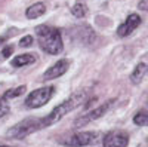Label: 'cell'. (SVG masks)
<instances>
[{
  "label": "cell",
  "mask_w": 148,
  "mask_h": 147,
  "mask_svg": "<svg viewBox=\"0 0 148 147\" xmlns=\"http://www.w3.org/2000/svg\"><path fill=\"white\" fill-rule=\"evenodd\" d=\"M45 12H46V5L43 2H39V3H36V5H31L27 9L25 15H27L28 19H36V18L45 15Z\"/></svg>",
  "instance_id": "7c38bea8"
},
{
  "label": "cell",
  "mask_w": 148,
  "mask_h": 147,
  "mask_svg": "<svg viewBox=\"0 0 148 147\" xmlns=\"http://www.w3.org/2000/svg\"><path fill=\"white\" fill-rule=\"evenodd\" d=\"M43 129L42 126V117H27L21 122H18L16 125L8 129L6 137L8 138H15V140H22L28 135H31L33 132Z\"/></svg>",
  "instance_id": "3957f363"
},
{
  "label": "cell",
  "mask_w": 148,
  "mask_h": 147,
  "mask_svg": "<svg viewBox=\"0 0 148 147\" xmlns=\"http://www.w3.org/2000/svg\"><path fill=\"white\" fill-rule=\"evenodd\" d=\"M36 37L39 46L49 55H58L64 51V42L58 28L40 24L36 27Z\"/></svg>",
  "instance_id": "6da1fadb"
},
{
  "label": "cell",
  "mask_w": 148,
  "mask_h": 147,
  "mask_svg": "<svg viewBox=\"0 0 148 147\" xmlns=\"http://www.w3.org/2000/svg\"><path fill=\"white\" fill-rule=\"evenodd\" d=\"M33 42H34L33 36H25V37H22V39L19 40V46H21V48H28V46L33 45Z\"/></svg>",
  "instance_id": "e0dca14e"
},
{
  "label": "cell",
  "mask_w": 148,
  "mask_h": 147,
  "mask_svg": "<svg viewBox=\"0 0 148 147\" xmlns=\"http://www.w3.org/2000/svg\"><path fill=\"white\" fill-rule=\"evenodd\" d=\"M145 75H147V61H141V63L136 66V68L132 71L130 82L133 85H139L142 82V79L145 77Z\"/></svg>",
  "instance_id": "8fae6325"
},
{
  "label": "cell",
  "mask_w": 148,
  "mask_h": 147,
  "mask_svg": "<svg viewBox=\"0 0 148 147\" xmlns=\"http://www.w3.org/2000/svg\"><path fill=\"white\" fill-rule=\"evenodd\" d=\"M71 14L76 17V18H84L88 15V6L84 3H76L71 8Z\"/></svg>",
  "instance_id": "5bb4252c"
},
{
  "label": "cell",
  "mask_w": 148,
  "mask_h": 147,
  "mask_svg": "<svg viewBox=\"0 0 148 147\" xmlns=\"http://www.w3.org/2000/svg\"><path fill=\"white\" fill-rule=\"evenodd\" d=\"M98 141V134L96 132H77L73 134L70 137H65L62 140H59V143L67 147H86L96 144Z\"/></svg>",
  "instance_id": "5b68a950"
},
{
  "label": "cell",
  "mask_w": 148,
  "mask_h": 147,
  "mask_svg": "<svg viewBox=\"0 0 148 147\" xmlns=\"http://www.w3.org/2000/svg\"><path fill=\"white\" fill-rule=\"evenodd\" d=\"M68 68H70V61L68 59H59L51 68H47L45 71L43 80H53L56 77H61L62 75H65Z\"/></svg>",
  "instance_id": "9c48e42d"
},
{
  "label": "cell",
  "mask_w": 148,
  "mask_h": 147,
  "mask_svg": "<svg viewBox=\"0 0 148 147\" xmlns=\"http://www.w3.org/2000/svg\"><path fill=\"white\" fill-rule=\"evenodd\" d=\"M36 55L34 54H21L18 57H15L14 59H12V67H24V66H30V64H34L36 63Z\"/></svg>",
  "instance_id": "30bf717a"
},
{
  "label": "cell",
  "mask_w": 148,
  "mask_h": 147,
  "mask_svg": "<svg viewBox=\"0 0 148 147\" xmlns=\"http://www.w3.org/2000/svg\"><path fill=\"white\" fill-rule=\"evenodd\" d=\"M145 3H147V0H142L141 5H139V8H141V9H144V10L147 9V5H145Z\"/></svg>",
  "instance_id": "d6986e66"
},
{
  "label": "cell",
  "mask_w": 148,
  "mask_h": 147,
  "mask_svg": "<svg viewBox=\"0 0 148 147\" xmlns=\"http://www.w3.org/2000/svg\"><path fill=\"white\" fill-rule=\"evenodd\" d=\"M141 22H142V19H141V17L138 14H130L126 18V21L119 26L117 36L119 37H127V36H130L135 30L141 26Z\"/></svg>",
  "instance_id": "52a82bcc"
},
{
  "label": "cell",
  "mask_w": 148,
  "mask_h": 147,
  "mask_svg": "<svg viewBox=\"0 0 148 147\" xmlns=\"http://www.w3.org/2000/svg\"><path fill=\"white\" fill-rule=\"evenodd\" d=\"M8 112H9V104L3 97H0V119H2Z\"/></svg>",
  "instance_id": "2e32d148"
},
{
  "label": "cell",
  "mask_w": 148,
  "mask_h": 147,
  "mask_svg": "<svg viewBox=\"0 0 148 147\" xmlns=\"http://www.w3.org/2000/svg\"><path fill=\"white\" fill-rule=\"evenodd\" d=\"M147 120H148V116H147L145 110H141V112H138L136 115H135V117H133V122H135L136 125H139V126H145V125H147Z\"/></svg>",
  "instance_id": "9a60e30c"
},
{
  "label": "cell",
  "mask_w": 148,
  "mask_h": 147,
  "mask_svg": "<svg viewBox=\"0 0 148 147\" xmlns=\"http://www.w3.org/2000/svg\"><path fill=\"white\" fill-rule=\"evenodd\" d=\"M84 100H86V92H84V91H80V92L73 94L70 98H67L64 103H61L59 106H56L46 117H42V126H43V128L52 126L53 124L59 122L65 115L71 113L74 108H77L79 106H82V104L84 103Z\"/></svg>",
  "instance_id": "7a4b0ae2"
},
{
  "label": "cell",
  "mask_w": 148,
  "mask_h": 147,
  "mask_svg": "<svg viewBox=\"0 0 148 147\" xmlns=\"http://www.w3.org/2000/svg\"><path fill=\"white\" fill-rule=\"evenodd\" d=\"M114 103H116V100H110V101L101 104L99 107H96V108L90 110L89 113H86V115L77 117L76 120H74V128H82V126H84V125L90 124V122H93V120H96V119H99L101 116H104V115L108 112V110L113 107Z\"/></svg>",
  "instance_id": "8992f818"
},
{
  "label": "cell",
  "mask_w": 148,
  "mask_h": 147,
  "mask_svg": "<svg viewBox=\"0 0 148 147\" xmlns=\"http://www.w3.org/2000/svg\"><path fill=\"white\" fill-rule=\"evenodd\" d=\"M12 52H14V45H8V46H5V48H3L2 55H3V58H9Z\"/></svg>",
  "instance_id": "ac0fdd59"
},
{
  "label": "cell",
  "mask_w": 148,
  "mask_h": 147,
  "mask_svg": "<svg viewBox=\"0 0 148 147\" xmlns=\"http://www.w3.org/2000/svg\"><path fill=\"white\" fill-rule=\"evenodd\" d=\"M25 91H27V86H25V85H19V86H16V88H14V89L6 91V92L3 94V98L8 101V100H10V98H16V97L24 95V94H25Z\"/></svg>",
  "instance_id": "4fadbf2b"
},
{
  "label": "cell",
  "mask_w": 148,
  "mask_h": 147,
  "mask_svg": "<svg viewBox=\"0 0 148 147\" xmlns=\"http://www.w3.org/2000/svg\"><path fill=\"white\" fill-rule=\"evenodd\" d=\"M55 92L53 86H43L33 91L31 94H28V97L25 98V106L28 108H39L43 107L45 104H47L51 101V98Z\"/></svg>",
  "instance_id": "277c9868"
},
{
  "label": "cell",
  "mask_w": 148,
  "mask_h": 147,
  "mask_svg": "<svg viewBox=\"0 0 148 147\" xmlns=\"http://www.w3.org/2000/svg\"><path fill=\"white\" fill-rule=\"evenodd\" d=\"M129 135L125 131H111L104 137V147H127Z\"/></svg>",
  "instance_id": "ba28073f"
},
{
  "label": "cell",
  "mask_w": 148,
  "mask_h": 147,
  "mask_svg": "<svg viewBox=\"0 0 148 147\" xmlns=\"http://www.w3.org/2000/svg\"><path fill=\"white\" fill-rule=\"evenodd\" d=\"M0 147H10V146H5V144H0Z\"/></svg>",
  "instance_id": "ffe728a7"
}]
</instances>
